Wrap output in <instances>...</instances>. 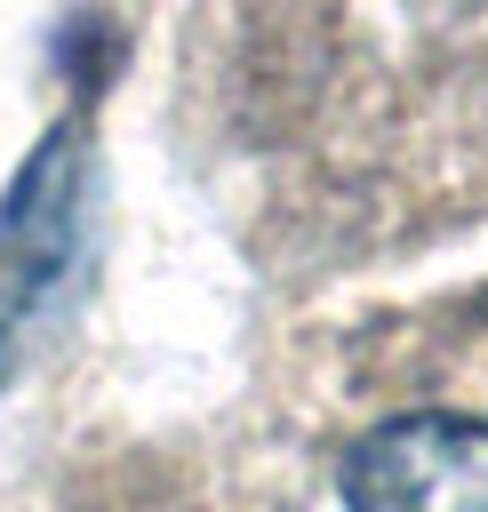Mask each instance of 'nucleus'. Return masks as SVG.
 Wrapping results in <instances>:
<instances>
[{
	"instance_id": "1",
	"label": "nucleus",
	"mask_w": 488,
	"mask_h": 512,
	"mask_svg": "<svg viewBox=\"0 0 488 512\" xmlns=\"http://www.w3.org/2000/svg\"><path fill=\"white\" fill-rule=\"evenodd\" d=\"M344 512H488V416H392L352 440Z\"/></svg>"
}]
</instances>
